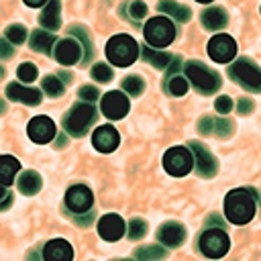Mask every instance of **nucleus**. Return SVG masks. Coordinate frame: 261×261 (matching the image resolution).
<instances>
[{
	"instance_id": "1",
	"label": "nucleus",
	"mask_w": 261,
	"mask_h": 261,
	"mask_svg": "<svg viewBox=\"0 0 261 261\" xmlns=\"http://www.w3.org/2000/svg\"><path fill=\"white\" fill-rule=\"evenodd\" d=\"M224 214L234 224H247L255 216V198L249 190H232L224 198Z\"/></svg>"
},
{
	"instance_id": "2",
	"label": "nucleus",
	"mask_w": 261,
	"mask_h": 261,
	"mask_svg": "<svg viewBox=\"0 0 261 261\" xmlns=\"http://www.w3.org/2000/svg\"><path fill=\"white\" fill-rule=\"evenodd\" d=\"M106 55L114 65L126 67L139 57V45L128 35H114L106 45Z\"/></svg>"
},
{
	"instance_id": "3",
	"label": "nucleus",
	"mask_w": 261,
	"mask_h": 261,
	"mask_svg": "<svg viewBox=\"0 0 261 261\" xmlns=\"http://www.w3.org/2000/svg\"><path fill=\"white\" fill-rule=\"evenodd\" d=\"M96 118V108L90 102H80L75 106H71V110L65 114L63 118V128L71 135V137H84L86 130L90 128V124Z\"/></svg>"
},
{
	"instance_id": "4",
	"label": "nucleus",
	"mask_w": 261,
	"mask_h": 261,
	"mask_svg": "<svg viewBox=\"0 0 261 261\" xmlns=\"http://www.w3.org/2000/svg\"><path fill=\"white\" fill-rule=\"evenodd\" d=\"M228 75L243 88H247L251 92H261V67L253 59H249V57L237 59L228 67Z\"/></svg>"
},
{
	"instance_id": "5",
	"label": "nucleus",
	"mask_w": 261,
	"mask_h": 261,
	"mask_svg": "<svg viewBox=\"0 0 261 261\" xmlns=\"http://www.w3.org/2000/svg\"><path fill=\"white\" fill-rule=\"evenodd\" d=\"M143 35L151 47H167L175 39V27L167 16H153L147 20Z\"/></svg>"
},
{
	"instance_id": "6",
	"label": "nucleus",
	"mask_w": 261,
	"mask_h": 261,
	"mask_svg": "<svg viewBox=\"0 0 261 261\" xmlns=\"http://www.w3.org/2000/svg\"><path fill=\"white\" fill-rule=\"evenodd\" d=\"M186 75L194 84V88L200 90L202 94H212L220 88L218 73L212 71L210 67H206L202 61H188L186 63Z\"/></svg>"
},
{
	"instance_id": "7",
	"label": "nucleus",
	"mask_w": 261,
	"mask_h": 261,
	"mask_svg": "<svg viewBox=\"0 0 261 261\" xmlns=\"http://www.w3.org/2000/svg\"><path fill=\"white\" fill-rule=\"evenodd\" d=\"M163 167L169 175H175V177H181V175H188L194 167V157H192V151L186 149V147H171L165 151L163 155Z\"/></svg>"
},
{
	"instance_id": "8",
	"label": "nucleus",
	"mask_w": 261,
	"mask_h": 261,
	"mask_svg": "<svg viewBox=\"0 0 261 261\" xmlns=\"http://www.w3.org/2000/svg\"><path fill=\"white\" fill-rule=\"evenodd\" d=\"M198 245H200V251L206 257L218 259V257H222L228 251L230 241H228V237H226V232L222 228H208V230H204L200 234Z\"/></svg>"
},
{
	"instance_id": "9",
	"label": "nucleus",
	"mask_w": 261,
	"mask_h": 261,
	"mask_svg": "<svg viewBox=\"0 0 261 261\" xmlns=\"http://www.w3.org/2000/svg\"><path fill=\"white\" fill-rule=\"evenodd\" d=\"M237 53V43L228 35H214L208 41V55L218 63H228Z\"/></svg>"
},
{
	"instance_id": "10",
	"label": "nucleus",
	"mask_w": 261,
	"mask_h": 261,
	"mask_svg": "<svg viewBox=\"0 0 261 261\" xmlns=\"http://www.w3.org/2000/svg\"><path fill=\"white\" fill-rule=\"evenodd\" d=\"M94 202V196L90 192V188L77 184V186H71L67 192H65V206L73 212V214H84L90 210Z\"/></svg>"
},
{
	"instance_id": "11",
	"label": "nucleus",
	"mask_w": 261,
	"mask_h": 261,
	"mask_svg": "<svg viewBox=\"0 0 261 261\" xmlns=\"http://www.w3.org/2000/svg\"><path fill=\"white\" fill-rule=\"evenodd\" d=\"M100 110L110 120H120L128 112V98L122 92H108L100 102Z\"/></svg>"
},
{
	"instance_id": "12",
	"label": "nucleus",
	"mask_w": 261,
	"mask_h": 261,
	"mask_svg": "<svg viewBox=\"0 0 261 261\" xmlns=\"http://www.w3.org/2000/svg\"><path fill=\"white\" fill-rule=\"evenodd\" d=\"M190 149H192V155H194V159H196V171H198V175H202V177H212V175H216V169H218L216 157H214L202 143H196V141L190 143Z\"/></svg>"
},
{
	"instance_id": "13",
	"label": "nucleus",
	"mask_w": 261,
	"mask_h": 261,
	"mask_svg": "<svg viewBox=\"0 0 261 261\" xmlns=\"http://www.w3.org/2000/svg\"><path fill=\"white\" fill-rule=\"evenodd\" d=\"M53 55H55V59L61 65H73L80 59H84L82 57V47L73 39H61V41H57L55 43V49H53Z\"/></svg>"
},
{
	"instance_id": "14",
	"label": "nucleus",
	"mask_w": 261,
	"mask_h": 261,
	"mask_svg": "<svg viewBox=\"0 0 261 261\" xmlns=\"http://www.w3.org/2000/svg\"><path fill=\"white\" fill-rule=\"evenodd\" d=\"M27 130H29L31 141H35V143H49L55 137V124L47 116H35L29 122Z\"/></svg>"
},
{
	"instance_id": "15",
	"label": "nucleus",
	"mask_w": 261,
	"mask_h": 261,
	"mask_svg": "<svg viewBox=\"0 0 261 261\" xmlns=\"http://www.w3.org/2000/svg\"><path fill=\"white\" fill-rule=\"evenodd\" d=\"M98 234L104 241H118L124 234V220L118 214H104L98 220Z\"/></svg>"
},
{
	"instance_id": "16",
	"label": "nucleus",
	"mask_w": 261,
	"mask_h": 261,
	"mask_svg": "<svg viewBox=\"0 0 261 261\" xmlns=\"http://www.w3.org/2000/svg\"><path fill=\"white\" fill-rule=\"evenodd\" d=\"M118 141H120V137H118L116 128H114V126H108V124L98 126V128L94 130V135H92L94 147H96L98 151H102V153L114 151V149L118 147Z\"/></svg>"
},
{
	"instance_id": "17",
	"label": "nucleus",
	"mask_w": 261,
	"mask_h": 261,
	"mask_svg": "<svg viewBox=\"0 0 261 261\" xmlns=\"http://www.w3.org/2000/svg\"><path fill=\"white\" fill-rule=\"evenodd\" d=\"M198 130L202 135H216V137H230L232 122L226 118H214V116H202L198 120Z\"/></svg>"
},
{
	"instance_id": "18",
	"label": "nucleus",
	"mask_w": 261,
	"mask_h": 261,
	"mask_svg": "<svg viewBox=\"0 0 261 261\" xmlns=\"http://www.w3.org/2000/svg\"><path fill=\"white\" fill-rule=\"evenodd\" d=\"M6 98H10V100H14V102H22V104H27V106H37V104H41V92H39V90H35V88H24V86H20V84H16V82H12V84L6 86Z\"/></svg>"
},
{
	"instance_id": "19",
	"label": "nucleus",
	"mask_w": 261,
	"mask_h": 261,
	"mask_svg": "<svg viewBox=\"0 0 261 261\" xmlns=\"http://www.w3.org/2000/svg\"><path fill=\"white\" fill-rule=\"evenodd\" d=\"M43 257L47 261H69L73 257V249L63 239H53L43 247Z\"/></svg>"
},
{
	"instance_id": "20",
	"label": "nucleus",
	"mask_w": 261,
	"mask_h": 261,
	"mask_svg": "<svg viewBox=\"0 0 261 261\" xmlns=\"http://www.w3.org/2000/svg\"><path fill=\"white\" fill-rule=\"evenodd\" d=\"M157 239L167 247H179L181 241L186 239V230L179 222H165L157 230Z\"/></svg>"
},
{
	"instance_id": "21",
	"label": "nucleus",
	"mask_w": 261,
	"mask_h": 261,
	"mask_svg": "<svg viewBox=\"0 0 261 261\" xmlns=\"http://www.w3.org/2000/svg\"><path fill=\"white\" fill-rule=\"evenodd\" d=\"M200 18H202L204 29H208V31H220V29H224L226 22H228V14H226V10L220 8V6H210V8H206Z\"/></svg>"
},
{
	"instance_id": "22",
	"label": "nucleus",
	"mask_w": 261,
	"mask_h": 261,
	"mask_svg": "<svg viewBox=\"0 0 261 261\" xmlns=\"http://www.w3.org/2000/svg\"><path fill=\"white\" fill-rule=\"evenodd\" d=\"M59 10H61V2L59 0H49L45 10L41 12V24L47 29V31H57L59 24H61V16H59Z\"/></svg>"
},
{
	"instance_id": "23",
	"label": "nucleus",
	"mask_w": 261,
	"mask_h": 261,
	"mask_svg": "<svg viewBox=\"0 0 261 261\" xmlns=\"http://www.w3.org/2000/svg\"><path fill=\"white\" fill-rule=\"evenodd\" d=\"M157 8H159V12H163L165 16H173L177 22H188L190 16H192V10H190L188 6L177 4V2H173V0H161V2L157 4Z\"/></svg>"
},
{
	"instance_id": "24",
	"label": "nucleus",
	"mask_w": 261,
	"mask_h": 261,
	"mask_svg": "<svg viewBox=\"0 0 261 261\" xmlns=\"http://www.w3.org/2000/svg\"><path fill=\"white\" fill-rule=\"evenodd\" d=\"M41 175L37 173V171H33V169H29V171H24L20 177H18V190H20V194H24V196H35L39 190H41Z\"/></svg>"
},
{
	"instance_id": "25",
	"label": "nucleus",
	"mask_w": 261,
	"mask_h": 261,
	"mask_svg": "<svg viewBox=\"0 0 261 261\" xmlns=\"http://www.w3.org/2000/svg\"><path fill=\"white\" fill-rule=\"evenodd\" d=\"M55 45V35L51 31H33L31 33V49L39 53H49Z\"/></svg>"
},
{
	"instance_id": "26",
	"label": "nucleus",
	"mask_w": 261,
	"mask_h": 261,
	"mask_svg": "<svg viewBox=\"0 0 261 261\" xmlns=\"http://www.w3.org/2000/svg\"><path fill=\"white\" fill-rule=\"evenodd\" d=\"M18 167H20V163H18L16 157H12V155H2L0 157V179H2V186H10L12 184Z\"/></svg>"
},
{
	"instance_id": "27",
	"label": "nucleus",
	"mask_w": 261,
	"mask_h": 261,
	"mask_svg": "<svg viewBox=\"0 0 261 261\" xmlns=\"http://www.w3.org/2000/svg\"><path fill=\"white\" fill-rule=\"evenodd\" d=\"M141 55H143V59L145 61H149L153 67H157V69H167V65H169V61H171V57L167 55V53H163V51H155V49H143L141 51Z\"/></svg>"
},
{
	"instance_id": "28",
	"label": "nucleus",
	"mask_w": 261,
	"mask_h": 261,
	"mask_svg": "<svg viewBox=\"0 0 261 261\" xmlns=\"http://www.w3.org/2000/svg\"><path fill=\"white\" fill-rule=\"evenodd\" d=\"M188 82L186 77H181L179 73H171L165 82V90L171 94V96H184L188 92Z\"/></svg>"
},
{
	"instance_id": "29",
	"label": "nucleus",
	"mask_w": 261,
	"mask_h": 261,
	"mask_svg": "<svg viewBox=\"0 0 261 261\" xmlns=\"http://www.w3.org/2000/svg\"><path fill=\"white\" fill-rule=\"evenodd\" d=\"M167 255V251L159 245H147V247H141L135 251V257L141 259V261H151V259H163Z\"/></svg>"
},
{
	"instance_id": "30",
	"label": "nucleus",
	"mask_w": 261,
	"mask_h": 261,
	"mask_svg": "<svg viewBox=\"0 0 261 261\" xmlns=\"http://www.w3.org/2000/svg\"><path fill=\"white\" fill-rule=\"evenodd\" d=\"M122 90L128 94V96H139V94H143V90H145V82H143V77L141 75H126L124 80H122Z\"/></svg>"
},
{
	"instance_id": "31",
	"label": "nucleus",
	"mask_w": 261,
	"mask_h": 261,
	"mask_svg": "<svg viewBox=\"0 0 261 261\" xmlns=\"http://www.w3.org/2000/svg\"><path fill=\"white\" fill-rule=\"evenodd\" d=\"M41 86H43V92L49 94L51 98L63 94V82L59 77H55V75H45L43 82H41Z\"/></svg>"
},
{
	"instance_id": "32",
	"label": "nucleus",
	"mask_w": 261,
	"mask_h": 261,
	"mask_svg": "<svg viewBox=\"0 0 261 261\" xmlns=\"http://www.w3.org/2000/svg\"><path fill=\"white\" fill-rule=\"evenodd\" d=\"M69 33H71L73 37H77V39L84 43V59H82V61H88V59L92 57V41H90L86 29H84V27H71Z\"/></svg>"
},
{
	"instance_id": "33",
	"label": "nucleus",
	"mask_w": 261,
	"mask_h": 261,
	"mask_svg": "<svg viewBox=\"0 0 261 261\" xmlns=\"http://www.w3.org/2000/svg\"><path fill=\"white\" fill-rule=\"evenodd\" d=\"M4 37L12 43V45H20L24 39H27V29L22 24H10L6 31H4Z\"/></svg>"
},
{
	"instance_id": "34",
	"label": "nucleus",
	"mask_w": 261,
	"mask_h": 261,
	"mask_svg": "<svg viewBox=\"0 0 261 261\" xmlns=\"http://www.w3.org/2000/svg\"><path fill=\"white\" fill-rule=\"evenodd\" d=\"M145 234H147V224H145V220L133 218L130 224H128V239H130V241H139V239H143Z\"/></svg>"
},
{
	"instance_id": "35",
	"label": "nucleus",
	"mask_w": 261,
	"mask_h": 261,
	"mask_svg": "<svg viewBox=\"0 0 261 261\" xmlns=\"http://www.w3.org/2000/svg\"><path fill=\"white\" fill-rule=\"evenodd\" d=\"M126 12H128V16H130L133 20H141V18L147 16V4L141 2V0H133V2H128Z\"/></svg>"
},
{
	"instance_id": "36",
	"label": "nucleus",
	"mask_w": 261,
	"mask_h": 261,
	"mask_svg": "<svg viewBox=\"0 0 261 261\" xmlns=\"http://www.w3.org/2000/svg\"><path fill=\"white\" fill-rule=\"evenodd\" d=\"M92 77L94 80H98V82H110V77H112V69L106 65V63H96L94 67H92Z\"/></svg>"
},
{
	"instance_id": "37",
	"label": "nucleus",
	"mask_w": 261,
	"mask_h": 261,
	"mask_svg": "<svg viewBox=\"0 0 261 261\" xmlns=\"http://www.w3.org/2000/svg\"><path fill=\"white\" fill-rule=\"evenodd\" d=\"M35 77H37V67H35L33 63L24 61V63L18 67V80H20V82H35Z\"/></svg>"
},
{
	"instance_id": "38",
	"label": "nucleus",
	"mask_w": 261,
	"mask_h": 261,
	"mask_svg": "<svg viewBox=\"0 0 261 261\" xmlns=\"http://www.w3.org/2000/svg\"><path fill=\"white\" fill-rule=\"evenodd\" d=\"M214 108H216V112H220V114H228V112L232 110V100H230L228 96H218L216 102H214Z\"/></svg>"
},
{
	"instance_id": "39",
	"label": "nucleus",
	"mask_w": 261,
	"mask_h": 261,
	"mask_svg": "<svg viewBox=\"0 0 261 261\" xmlns=\"http://www.w3.org/2000/svg\"><path fill=\"white\" fill-rule=\"evenodd\" d=\"M77 96L82 100H86V102H94V100H98V90L94 86H82L77 90Z\"/></svg>"
},
{
	"instance_id": "40",
	"label": "nucleus",
	"mask_w": 261,
	"mask_h": 261,
	"mask_svg": "<svg viewBox=\"0 0 261 261\" xmlns=\"http://www.w3.org/2000/svg\"><path fill=\"white\" fill-rule=\"evenodd\" d=\"M237 108H239L241 114H251L253 112V102L249 98H241L239 104H237Z\"/></svg>"
},
{
	"instance_id": "41",
	"label": "nucleus",
	"mask_w": 261,
	"mask_h": 261,
	"mask_svg": "<svg viewBox=\"0 0 261 261\" xmlns=\"http://www.w3.org/2000/svg\"><path fill=\"white\" fill-rule=\"evenodd\" d=\"M0 55H2V59H8L12 55V47H10V43H8L6 37L0 41Z\"/></svg>"
},
{
	"instance_id": "42",
	"label": "nucleus",
	"mask_w": 261,
	"mask_h": 261,
	"mask_svg": "<svg viewBox=\"0 0 261 261\" xmlns=\"http://www.w3.org/2000/svg\"><path fill=\"white\" fill-rule=\"evenodd\" d=\"M10 198H12V194L6 190V186L2 188V204H0V210H6L8 208V204H10Z\"/></svg>"
},
{
	"instance_id": "43",
	"label": "nucleus",
	"mask_w": 261,
	"mask_h": 261,
	"mask_svg": "<svg viewBox=\"0 0 261 261\" xmlns=\"http://www.w3.org/2000/svg\"><path fill=\"white\" fill-rule=\"evenodd\" d=\"M92 220H94V214H92V212H84V216H77V218H75V222L82 224V226H88Z\"/></svg>"
},
{
	"instance_id": "44",
	"label": "nucleus",
	"mask_w": 261,
	"mask_h": 261,
	"mask_svg": "<svg viewBox=\"0 0 261 261\" xmlns=\"http://www.w3.org/2000/svg\"><path fill=\"white\" fill-rule=\"evenodd\" d=\"M206 224H214L216 228H222L224 224H222V220L216 216V214H212V216H208V220H206Z\"/></svg>"
},
{
	"instance_id": "45",
	"label": "nucleus",
	"mask_w": 261,
	"mask_h": 261,
	"mask_svg": "<svg viewBox=\"0 0 261 261\" xmlns=\"http://www.w3.org/2000/svg\"><path fill=\"white\" fill-rule=\"evenodd\" d=\"M45 2H49V0H24V4H27V6H33V8H37V6H43Z\"/></svg>"
},
{
	"instance_id": "46",
	"label": "nucleus",
	"mask_w": 261,
	"mask_h": 261,
	"mask_svg": "<svg viewBox=\"0 0 261 261\" xmlns=\"http://www.w3.org/2000/svg\"><path fill=\"white\" fill-rule=\"evenodd\" d=\"M59 77H61V80H67V82H69V80H71V73H67V71H61V73H59Z\"/></svg>"
},
{
	"instance_id": "47",
	"label": "nucleus",
	"mask_w": 261,
	"mask_h": 261,
	"mask_svg": "<svg viewBox=\"0 0 261 261\" xmlns=\"http://www.w3.org/2000/svg\"><path fill=\"white\" fill-rule=\"evenodd\" d=\"M198 2H204L206 4V2H212V0H198Z\"/></svg>"
},
{
	"instance_id": "48",
	"label": "nucleus",
	"mask_w": 261,
	"mask_h": 261,
	"mask_svg": "<svg viewBox=\"0 0 261 261\" xmlns=\"http://www.w3.org/2000/svg\"><path fill=\"white\" fill-rule=\"evenodd\" d=\"M259 200H261V198H259Z\"/></svg>"
}]
</instances>
